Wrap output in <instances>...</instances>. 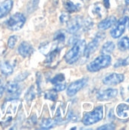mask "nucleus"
I'll return each mask as SVG.
<instances>
[{
  "mask_svg": "<svg viewBox=\"0 0 129 130\" xmlns=\"http://www.w3.org/2000/svg\"><path fill=\"white\" fill-rule=\"evenodd\" d=\"M57 98H58L57 93L54 89L53 90H49V91H46L45 93V98H46V99H48L49 101H56Z\"/></svg>",
  "mask_w": 129,
  "mask_h": 130,
  "instance_id": "obj_22",
  "label": "nucleus"
},
{
  "mask_svg": "<svg viewBox=\"0 0 129 130\" xmlns=\"http://www.w3.org/2000/svg\"><path fill=\"white\" fill-rule=\"evenodd\" d=\"M127 102H128V104H129V98H128V100H127Z\"/></svg>",
  "mask_w": 129,
  "mask_h": 130,
  "instance_id": "obj_39",
  "label": "nucleus"
},
{
  "mask_svg": "<svg viewBox=\"0 0 129 130\" xmlns=\"http://www.w3.org/2000/svg\"><path fill=\"white\" fill-rule=\"evenodd\" d=\"M65 35L62 31L59 30V31L56 32V34H55V37H54V40H56L58 43H62L65 41Z\"/></svg>",
  "mask_w": 129,
  "mask_h": 130,
  "instance_id": "obj_25",
  "label": "nucleus"
},
{
  "mask_svg": "<svg viewBox=\"0 0 129 130\" xmlns=\"http://www.w3.org/2000/svg\"><path fill=\"white\" fill-rule=\"evenodd\" d=\"M116 126L113 123H108V124H106V125H103L99 128H97L98 130H106V129H115Z\"/></svg>",
  "mask_w": 129,
  "mask_h": 130,
  "instance_id": "obj_32",
  "label": "nucleus"
},
{
  "mask_svg": "<svg viewBox=\"0 0 129 130\" xmlns=\"http://www.w3.org/2000/svg\"><path fill=\"white\" fill-rule=\"evenodd\" d=\"M105 37V34L103 33H99L97 34V35L96 36V37L87 45L86 46L84 51V56L87 59L89 58L98 48L100 43L101 40H103Z\"/></svg>",
  "mask_w": 129,
  "mask_h": 130,
  "instance_id": "obj_6",
  "label": "nucleus"
},
{
  "mask_svg": "<svg viewBox=\"0 0 129 130\" xmlns=\"http://www.w3.org/2000/svg\"><path fill=\"white\" fill-rule=\"evenodd\" d=\"M28 75V73H27V74H25V73H22V74H21V75H19L18 76H17L16 77V78H15V80L16 81H22V80H24V79H25L26 78V77Z\"/></svg>",
  "mask_w": 129,
  "mask_h": 130,
  "instance_id": "obj_34",
  "label": "nucleus"
},
{
  "mask_svg": "<svg viewBox=\"0 0 129 130\" xmlns=\"http://www.w3.org/2000/svg\"><path fill=\"white\" fill-rule=\"evenodd\" d=\"M117 115L122 119H127L129 117V106L125 104L118 105L116 109Z\"/></svg>",
  "mask_w": 129,
  "mask_h": 130,
  "instance_id": "obj_14",
  "label": "nucleus"
},
{
  "mask_svg": "<svg viewBox=\"0 0 129 130\" xmlns=\"http://www.w3.org/2000/svg\"><path fill=\"white\" fill-rule=\"evenodd\" d=\"M116 21H117L116 18L115 16L108 17V18L103 19V21H101L98 24V28L100 30H107V29L110 28L111 27H113L116 23Z\"/></svg>",
  "mask_w": 129,
  "mask_h": 130,
  "instance_id": "obj_12",
  "label": "nucleus"
},
{
  "mask_svg": "<svg viewBox=\"0 0 129 130\" xmlns=\"http://www.w3.org/2000/svg\"><path fill=\"white\" fill-rule=\"evenodd\" d=\"M86 47V42L84 40H79L75 43L71 49L65 54V60L68 64H73L76 62L80 57L83 55L84 49Z\"/></svg>",
  "mask_w": 129,
  "mask_h": 130,
  "instance_id": "obj_1",
  "label": "nucleus"
},
{
  "mask_svg": "<svg viewBox=\"0 0 129 130\" xmlns=\"http://www.w3.org/2000/svg\"><path fill=\"white\" fill-rule=\"evenodd\" d=\"M128 90H129V87H128Z\"/></svg>",
  "mask_w": 129,
  "mask_h": 130,
  "instance_id": "obj_42",
  "label": "nucleus"
},
{
  "mask_svg": "<svg viewBox=\"0 0 129 130\" xmlns=\"http://www.w3.org/2000/svg\"><path fill=\"white\" fill-rule=\"evenodd\" d=\"M115 44L112 41H107L106 43H105L100 50V53L102 54H105V55H109L111 53H113L115 50Z\"/></svg>",
  "mask_w": 129,
  "mask_h": 130,
  "instance_id": "obj_16",
  "label": "nucleus"
},
{
  "mask_svg": "<svg viewBox=\"0 0 129 130\" xmlns=\"http://www.w3.org/2000/svg\"><path fill=\"white\" fill-rule=\"evenodd\" d=\"M82 1H87V0H82Z\"/></svg>",
  "mask_w": 129,
  "mask_h": 130,
  "instance_id": "obj_41",
  "label": "nucleus"
},
{
  "mask_svg": "<svg viewBox=\"0 0 129 130\" xmlns=\"http://www.w3.org/2000/svg\"><path fill=\"white\" fill-rule=\"evenodd\" d=\"M83 21L84 20L81 16H76L75 18L70 19L68 21L67 31L71 34L77 33L83 26Z\"/></svg>",
  "mask_w": 129,
  "mask_h": 130,
  "instance_id": "obj_8",
  "label": "nucleus"
},
{
  "mask_svg": "<svg viewBox=\"0 0 129 130\" xmlns=\"http://www.w3.org/2000/svg\"><path fill=\"white\" fill-rule=\"evenodd\" d=\"M125 4H126V5H129V0H125Z\"/></svg>",
  "mask_w": 129,
  "mask_h": 130,
  "instance_id": "obj_38",
  "label": "nucleus"
},
{
  "mask_svg": "<svg viewBox=\"0 0 129 130\" xmlns=\"http://www.w3.org/2000/svg\"><path fill=\"white\" fill-rule=\"evenodd\" d=\"M4 91H5L4 88H3L2 86H0V98H1L2 97V95H3Z\"/></svg>",
  "mask_w": 129,
  "mask_h": 130,
  "instance_id": "obj_36",
  "label": "nucleus"
},
{
  "mask_svg": "<svg viewBox=\"0 0 129 130\" xmlns=\"http://www.w3.org/2000/svg\"><path fill=\"white\" fill-rule=\"evenodd\" d=\"M125 79V76L122 74L118 73H112L107 76H106L103 82L106 85H116L121 82H122Z\"/></svg>",
  "mask_w": 129,
  "mask_h": 130,
  "instance_id": "obj_9",
  "label": "nucleus"
},
{
  "mask_svg": "<svg viewBox=\"0 0 129 130\" xmlns=\"http://www.w3.org/2000/svg\"><path fill=\"white\" fill-rule=\"evenodd\" d=\"M118 93L119 92H118L117 89H113V88L106 89V90L99 91L97 94V98L99 101H109V100L116 97Z\"/></svg>",
  "mask_w": 129,
  "mask_h": 130,
  "instance_id": "obj_10",
  "label": "nucleus"
},
{
  "mask_svg": "<svg viewBox=\"0 0 129 130\" xmlns=\"http://www.w3.org/2000/svg\"><path fill=\"white\" fill-rule=\"evenodd\" d=\"M34 98H35L34 89H33V87H31L28 90V91L27 92V94L25 95V99H26V101H27V103H30Z\"/></svg>",
  "mask_w": 129,
  "mask_h": 130,
  "instance_id": "obj_26",
  "label": "nucleus"
},
{
  "mask_svg": "<svg viewBox=\"0 0 129 130\" xmlns=\"http://www.w3.org/2000/svg\"><path fill=\"white\" fill-rule=\"evenodd\" d=\"M112 62V58L109 55L102 54L97 57L94 60L90 62L87 67V70L90 72H97L103 69L108 67Z\"/></svg>",
  "mask_w": 129,
  "mask_h": 130,
  "instance_id": "obj_2",
  "label": "nucleus"
},
{
  "mask_svg": "<svg viewBox=\"0 0 129 130\" xmlns=\"http://www.w3.org/2000/svg\"><path fill=\"white\" fill-rule=\"evenodd\" d=\"M17 41V36H11L9 37L8 41V46L10 49H12L14 47V46L16 45Z\"/></svg>",
  "mask_w": 129,
  "mask_h": 130,
  "instance_id": "obj_29",
  "label": "nucleus"
},
{
  "mask_svg": "<svg viewBox=\"0 0 129 130\" xmlns=\"http://www.w3.org/2000/svg\"><path fill=\"white\" fill-rule=\"evenodd\" d=\"M64 80H65V75L63 74H58L54 78H52V79L51 80V82L53 85H56L58 83L62 82Z\"/></svg>",
  "mask_w": 129,
  "mask_h": 130,
  "instance_id": "obj_28",
  "label": "nucleus"
},
{
  "mask_svg": "<svg viewBox=\"0 0 129 130\" xmlns=\"http://www.w3.org/2000/svg\"><path fill=\"white\" fill-rule=\"evenodd\" d=\"M103 5L106 8H109V7H110L109 0H103Z\"/></svg>",
  "mask_w": 129,
  "mask_h": 130,
  "instance_id": "obj_35",
  "label": "nucleus"
},
{
  "mask_svg": "<svg viewBox=\"0 0 129 130\" xmlns=\"http://www.w3.org/2000/svg\"><path fill=\"white\" fill-rule=\"evenodd\" d=\"M129 24V18L128 16H124L121 18L114 24L115 27L110 30V34L112 37L116 39L120 37L125 31L126 27Z\"/></svg>",
  "mask_w": 129,
  "mask_h": 130,
  "instance_id": "obj_5",
  "label": "nucleus"
},
{
  "mask_svg": "<svg viewBox=\"0 0 129 130\" xmlns=\"http://www.w3.org/2000/svg\"><path fill=\"white\" fill-rule=\"evenodd\" d=\"M118 47L122 51H126L129 50V37H124L118 42Z\"/></svg>",
  "mask_w": 129,
  "mask_h": 130,
  "instance_id": "obj_20",
  "label": "nucleus"
},
{
  "mask_svg": "<svg viewBox=\"0 0 129 130\" xmlns=\"http://www.w3.org/2000/svg\"><path fill=\"white\" fill-rule=\"evenodd\" d=\"M103 117V108L102 106L96 107L93 111L86 113L82 119V123L85 126H90L100 122Z\"/></svg>",
  "mask_w": 129,
  "mask_h": 130,
  "instance_id": "obj_3",
  "label": "nucleus"
},
{
  "mask_svg": "<svg viewBox=\"0 0 129 130\" xmlns=\"http://www.w3.org/2000/svg\"><path fill=\"white\" fill-rule=\"evenodd\" d=\"M80 39H79V37H78V36H76V35H74V36H72L70 39H69V42H68V44L69 45H71V46H73L75 43H76L78 40H79Z\"/></svg>",
  "mask_w": 129,
  "mask_h": 130,
  "instance_id": "obj_33",
  "label": "nucleus"
},
{
  "mask_svg": "<svg viewBox=\"0 0 129 130\" xmlns=\"http://www.w3.org/2000/svg\"><path fill=\"white\" fill-rule=\"evenodd\" d=\"M0 71L5 75H10L13 72V67L8 62L2 61L0 62Z\"/></svg>",
  "mask_w": 129,
  "mask_h": 130,
  "instance_id": "obj_15",
  "label": "nucleus"
},
{
  "mask_svg": "<svg viewBox=\"0 0 129 130\" xmlns=\"http://www.w3.org/2000/svg\"><path fill=\"white\" fill-rule=\"evenodd\" d=\"M129 66V56L127 58L124 59H119L114 65V68H119L121 66Z\"/></svg>",
  "mask_w": 129,
  "mask_h": 130,
  "instance_id": "obj_24",
  "label": "nucleus"
},
{
  "mask_svg": "<svg viewBox=\"0 0 129 130\" xmlns=\"http://www.w3.org/2000/svg\"><path fill=\"white\" fill-rule=\"evenodd\" d=\"M87 83V78H81L80 80L72 82L67 89V94L69 97L75 96L80 90H81Z\"/></svg>",
  "mask_w": 129,
  "mask_h": 130,
  "instance_id": "obj_7",
  "label": "nucleus"
},
{
  "mask_svg": "<svg viewBox=\"0 0 129 130\" xmlns=\"http://www.w3.org/2000/svg\"><path fill=\"white\" fill-rule=\"evenodd\" d=\"M39 3V0H30L27 5V11L30 13L33 12L37 7Z\"/></svg>",
  "mask_w": 129,
  "mask_h": 130,
  "instance_id": "obj_27",
  "label": "nucleus"
},
{
  "mask_svg": "<svg viewBox=\"0 0 129 130\" xmlns=\"http://www.w3.org/2000/svg\"><path fill=\"white\" fill-rule=\"evenodd\" d=\"M33 51V46H32L30 43H28V42H27V41L22 42V43L19 45V46H18V48H17V52H18V53H19L21 56H23L24 58L30 56V55L32 54Z\"/></svg>",
  "mask_w": 129,
  "mask_h": 130,
  "instance_id": "obj_11",
  "label": "nucleus"
},
{
  "mask_svg": "<svg viewBox=\"0 0 129 130\" xmlns=\"http://www.w3.org/2000/svg\"><path fill=\"white\" fill-rule=\"evenodd\" d=\"M59 50H58V49H55V50H52V52H50V53L48 55L47 59H46V62H48L49 63H50V62H53V61L56 59V56L59 54Z\"/></svg>",
  "mask_w": 129,
  "mask_h": 130,
  "instance_id": "obj_23",
  "label": "nucleus"
},
{
  "mask_svg": "<svg viewBox=\"0 0 129 130\" xmlns=\"http://www.w3.org/2000/svg\"><path fill=\"white\" fill-rule=\"evenodd\" d=\"M66 88V85L64 83H58L56 85H55V88L54 90L56 91H62Z\"/></svg>",
  "mask_w": 129,
  "mask_h": 130,
  "instance_id": "obj_30",
  "label": "nucleus"
},
{
  "mask_svg": "<svg viewBox=\"0 0 129 130\" xmlns=\"http://www.w3.org/2000/svg\"><path fill=\"white\" fill-rule=\"evenodd\" d=\"M109 118H114V115H113V110H111L109 113Z\"/></svg>",
  "mask_w": 129,
  "mask_h": 130,
  "instance_id": "obj_37",
  "label": "nucleus"
},
{
  "mask_svg": "<svg viewBox=\"0 0 129 130\" xmlns=\"http://www.w3.org/2000/svg\"><path fill=\"white\" fill-rule=\"evenodd\" d=\"M105 7L104 5H103L102 4L100 3H97L94 5V8L92 9V11L93 13L98 16V18H102L103 16V14H105Z\"/></svg>",
  "mask_w": 129,
  "mask_h": 130,
  "instance_id": "obj_18",
  "label": "nucleus"
},
{
  "mask_svg": "<svg viewBox=\"0 0 129 130\" xmlns=\"http://www.w3.org/2000/svg\"><path fill=\"white\" fill-rule=\"evenodd\" d=\"M64 6L68 12H75V11H78L80 9V5L78 4L75 5L70 0H65Z\"/></svg>",
  "mask_w": 129,
  "mask_h": 130,
  "instance_id": "obj_19",
  "label": "nucleus"
},
{
  "mask_svg": "<svg viewBox=\"0 0 129 130\" xmlns=\"http://www.w3.org/2000/svg\"><path fill=\"white\" fill-rule=\"evenodd\" d=\"M13 7L12 0H5L0 3V18L7 15Z\"/></svg>",
  "mask_w": 129,
  "mask_h": 130,
  "instance_id": "obj_13",
  "label": "nucleus"
},
{
  "mask_svg": "<svg viewBox=\"0 0 129 130\" xmlns=\"http://www.w3.org/2000/svg\"><path fill=\"white\" fill-rule=\"evenodd\" d=\"M70 19V15L68 13H62L60 16V21L62 23H67Z\"/></svg>",
  "mask_w": 129,
  "mask_h": 130,
  "instance_id": "obj_31",
  "label": "nucleus"
},
{
  "mask_svg": "<svg viewBox=\"0 0 129 130\" xmlns=\"http://www.w3.org/2000/svg\"><path fill=\"white\" fill-rule=\"evenodd\" d=\"M19 90V85L15 82H9L6 85V91L10 94L17 95L18 94L17 91Z\"/></svg>",
  "mask_w": 129,
  "mask_h": 130,
  "instance_id": "obj_17",
  "label": "nucleus"
},
{
  "mask_svg": "<svg viewBox=\"0 0 129 130\" xmlns=\"http://www.w3.org/2000/svg\"><path fill=\"white\" fill-rule=\"evenodd\" d=\"M1 81H2V78H1V76H0V82H1Z\"/></svg>",
  "mask_w": 129,
  "mask_h": 130,
  "instance_id": "obj_40",
  "label": "nucleus"
},
{
  "mask_svg": "<svg viewBox=\"0 0 129 130\" xmlns=\"http://www.w3.org/2000/svg\"><path fill=\"white\" fill-rule=\"evenodd\" d=\"M25 21L26 18L23 14L15 13L8 18V20L6 21V25L9 30L16 31L22 28Z\"/></svg>",
  "mask_w": 129,
  "mask_h": 130,
  "instance_id": "obj_4",
  "label": "nucleus"
},
{
  "mask_svg": "<svg viewBox=\"0 0 129 130\" xmlns=\"http://www.w3.org/2000/svg\"><path fill=\"white\" fill-rule=\"evenodd\" d=\"M56 124H57V120H51V119H44L42 120L40 123L41 129H49L53 127Z\"/></svg>",
  "mask_w": 129,
  "mask_h": 130,
  "instance_id": "obj_21",
  "label": "nucleus"
}]
</instances>
